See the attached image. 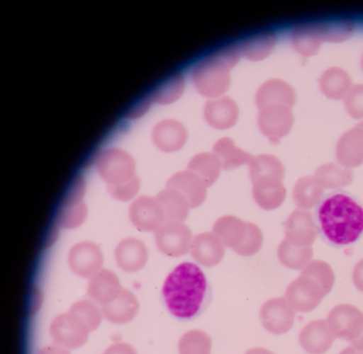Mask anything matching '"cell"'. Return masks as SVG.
<instances>
[{"label":"cell","mask_w":363,"mask_h":354,"mask_svg":"<svg viewBox=\"0 0 363 354\" xmlns=\"http://www.w3.org/2000/svg\"><path fill=\"white\" fill-rule=\"evenodd\" d=\"M295 314V310L285 297L267 300L262 305L259 312L263 327L276 335L285 333L292 328Z\"/></svg>","instance_id":"cell-12"},{"label":"cell","mask_w":363,"mask_h":354,"mask_svg":"<svg viewBox=\"0 0 363 354\" xmlns=\"http://www.w3.org/2000/svg\"><path fill=\"white\" fill-rule=\"evenodd\" d=\"M277 255L284 266L294 270H303L311 261L313 251L311 246H294L284 238L278 247Z\"/></svg>","instance_id":"cell-34"},{"label":"cell","mask_w":363,"mask_h":354,"mask_svg":"<svg viewBox=\"0 0 363 354\" xmlns=\"http://www.w3.org/2000/svg\"><path fill=\"white\" fill-rule=\"evenodd\" d=\"M87 215V208L82 198L66 197L58 214V223L65 229L80 226Z\"/></svg>","instance_id":"cell-35"},{"label":"cell","mask_w":363,"mask_h":354,"mask_svg":"<svg viewBox=\"0 0 363 354\" xmlns=\"http://www.w3.org/2000/svg\"><path fill=\"white\" fill-rule=\"evenodd\" d=\"M335 338L324 319L308 322L298 335L301 346L308 354H324L331 348Z\"/></svg>","instance_id":"cell-18"},{"label":"cell","mask_w":363,"mask_h":354,"mask_svg":"<svg viewBox=\"0 0 363 354\" xmlns=\"http://www.w3.org/2000/svg\"><path fill=\"white\" fill-rule=\"evenodd\" d=\"M285 168L272 154L253 156L249 163L252 196L256 203L266 210L279 207L284 201L286 190L283 185Z\"/></svg>","instance_id":"cell-5"},{"label":"cell","mask_w":363,"mask_h":354,"mask_svg":"<svg viewBox=\"0 0 363 354\" xmlns=\"http://www.w3.org/2000/svg\"><path fill=\"white\" fill-rule=\"evenodd\" d=\"M255 101L259 110L272 105L292 108L296 101V92L286 81L280 79H270L258 88Z\"/></svg>","instance_id":"cell-21"},{"label":"cell","mask_w":363,"mask_h":354,"mask_svg":"<svg viewBox=\"0 0 363 354\" xmlns=\"http://www.w3.org/2000/svg\"><path fill=\"white\" fill-rule=\"evenodd\" d=\"M313 176L324 189H338L346 187L354 180V173L351 168L334 162L320 166Z\"/></svg>","instance_id":"cell-28"},{"label":"cell","mask_w":363,"mask_h":354,"mask_svg":"<svg viewBox=\"0 0 363 354\" xmlns=\"http://www.w3.org/2000/svg\"><path fill=\"white\" fill-rule=\"evenodd\" d=\"M212 341L210 336L200 329L184 333L179 341V354H211Z\"/></svg>","instance_id":"cell-37"},{"label":"cell","mask_w":363,"mask_h":354,"mask_svg":"<svg viewBox=\"0 0 363 354\" xmlns=\"http://www.w3.org/2000/svg\"><path fill=\"white\" fill-rule=\"evenodd\" d=\"M335 279L329 263L322 260H313L299 276L289 283L284 297L294 310L309 312L331 291Z\"/></svg>","instance_id":"cell-3"},{"label":"cell","mask_w":363,"mask_h":354,"mask_svg":"<svg viewBox=\"0 0 363 354\" xmlns=\"http://www.w3.org/2000/svg\"><path fill=\"white\" fill-rule=\"evenodd\" d=\"M114 257L117 265L124 271L132 273L142 269L148 258L147 249L141 240L128 237L116 245Z\"/></svg>","instance_id":"cell-23"},{"label":"cell","mask_w":363,"mask_h":354,"mask_svg":"<svg viewBox=\"0 0 363 354\" xmlns=\"http://www.w3.org/2000/svg\"><path fill=\"white\" fill-rule=\"evenodd\" d=\"M67 261L69 268L76 275L91 278L101 270L103 255L96 244L83 241L69 249Z\"/></svg>","instance_id":"cell-15"},{"label":"cell","mask_w":363,"mask_h":354,"mask_svg":"<svg viewBox=\"0 0 363 354\" xmlns=\"http://www.w3.org/2000/svg\"><path fill=\"white\" fill-rule=\"evenodd\" d=\"M37 354H70V353L59 345H48L41 348Z\"/></svg>","instance_id":"cell-43"},{"label":"cell","mask_w":363,"mask_h":354,"mask_svg":"<svg viewBox=\"0 0 363 354\" xmlns=\"http://www.w3.org/2000/svg\"><path fill=\"white\" fill-rule=\"evenodd\" d=\"M352 281L354 286L363 292V258L354 266L352 271Z\"/></svg>","instance_id":"cell-42"},{"label":"cell","mask_w":363,"mask_h":354,"mask_svg":"<svg viewBox=\"0 0 363 354\" xmlns=\"http://www.w3.org/2000/svg\"><path fill=\"white\" fill-rule=\"evenodd\" d=\"M101 309L103 316L108 321L123 324L135 318L139 309V303L130 291L122 288L117 297L111 302L101 305Z\"/></svg>","instance_id":"cell-24"},{"label":"cell","mask_w":363,"mask_h":354,"mask_svg":"<svg viewBox=\"0 0 363 354\" xmlns=\"http://www.w3.org/2000/svg\"><path fill=\"white\" fill-rule=\"evenodd\" d=\"M102 354H138L135 349L127 343H116L108 347Z\"/></svg>","instance_id":"cell-41"},{"label":"cell","mask_w":363,"mask_h":354,"mask_svg":"<svg viewBox=\"0 0 363 354\" xmlns=\"http://www.w3.org/2000/svg\"><path fill=\"white\" fill-rule=\"evenodd\" d=\"M140 187V178L136 176L129 181L117 185L106 186L109 195L120 201H128L138 193Z\"/></svg>","instance_id":"cell-40"},{"label":"cell","mask_w":363,"mask_h":354,"mask_svg":"<svg viewBox=\"0 0 363 354\" xmlns=\"http://www.w3.org/2000/svg\"><path fill=\"white\" fill-rule=\"evenodd\" d=\"M131 223L142 232H155L165 222L162 208L156 197L141 195L129 207Z\"/></svg>","instance_id":"cell-14"},{"label":"cell","mask_w":363,"mask_h":354,"mask_svg":"<svg viewBox=\"0 0 363 354\" xmlns=\"http://www.w3.org/2000/svg\"><path fill=\"white\" fill-rule=\"evenodd\" d=\"M318 81L322 93L332 100L345 98L352 87L350 76L345 70L338 67L327 69Z\"/></svg>","instance_id":"cell-27"},{"label":"cell","mask_w":363,"mask_h":354,"mask_svg":"<svg viewBox=\"0 0 363 354\" xmlns=\"http://www.w3.org/2000/svg\"><path fill=\"white\" fill-rule=\"evenodd\" d=\"M96 168L107 186L125 183L137 176L133 156L118 147L104 149L97 156Z\"/></svg>","instance_id":"cell-8"},{"label":"cell","mask_w":363,"mask_h":354,"mask_svg":"<svg viewBox=\"0 0 363 354\" xmlns=\"http://www.w3.org/2000/svg\"><path fill=\"white\" fill-rule=\"evenodd\" d=\"M360 64H361L362 69L363 70V54L361 57Z\"/></svg>","instance_id":"cell-46"},{"label":"cell","mask_w":363,"mask_h":354,"mask_svg":"<svg viewBox=\"0 0 363 354\" xmlns=\"http://www.w3.org/2000/svg\"><path fill=\"white\" fill-rule=\"evenodd\" d=\"M339 354H363V352L357 350L353 346H347L343 348Z\"/></svg>","instance_id":"cell-45"},{"label":"cell","mask_w":363,"mask_h":354,"mask_svg":"<svg viewBox=\"0 0 363 354\" xmlns=\"http://www.w3.org/2000/svg\"><path fill=\"white\" fill-rule=\"evenodd\" d=\"M240 57L239 46L230 45L199 61L191 75L196 91L210 99L223 96L230 86V70L237 64Z\"/></svg>","instance_id":"cell-4"},{"label":"cell","mask_w":363,"mask_h":354,"mask_svg":"<svg viewBox=\"0 0 363 354\" xmlns=\"http://www.w3.org/2000/svg\"><path fill=\"white\" fill-rule=\"evenodd\" d=\"M188 138L185 126L175 119H164L158 122L152 131L154 144L162 152H174L180 150Z\"/></svg>","instance_id":"cell-17"},{"label":"cell","mask_w":363,"mask_h":354,"mask_svg":"<svg viewBox=\"0 0 363 354\" xmlns=\"http://www.w3.org/2000/svg\"><path fill=\"white\" fill-rule=\"evenodd\" d=\"M209 292L208 282L202 270L188 261L181 263L169 273L162 289L167 310L181 320L196 317L204 307Z\"/></svg>","instance_id":"cell-2"},{"label":"cell","mask_w":363,"mask_h":354,"mask_svg":"<svg viewBox=\"0 0 363 354\" xmlns=\"http://www.w3.org/2000/svg\"><path fill=\"white\" fill-rule=\"evenodd\" d=\"M314 219L321 238L334 247L350 245L363 234V204L342 190L322 198L315 208Z\"/></svg>","instance_id":"cell-1"},{"label":"cell","mask_w":363,"mask_h":354,"mask_svg":"<svg viewBox=\"0 0 363 354\" xmlns=\"http://www.w3.org/2000/svg\"><path fill=\"white\" fill-rule=\"evenodd\" d=\"M213 232L225 246L234 250L242 244L246 237L247 222L234 215H224L215 222Z\"/></svg>","instance_id":"cell-26"},{"label":"cell","mask_w":363,"mask_h":354,"mask_svg":"<svg viewBox=\"0 0 363 354\" xmlns=\"http://www.w3.org/2000/svg\"><path fill=\"white\" fill-rule=\"evenodd\" d=\"M277 36L274 32H264L243 40L239 46L241 56L258 62L267 58L274 50Z\"/></svg>","instance_id":"cell-31"},{"label":"cell","mask_w":363,"mask_h":354,"mask_svg":"<svg viewBox=\"0 0 363 354\" xmlns=\"http://www.w3.org/2000/svg\"><path fill=\"white\" fill-rule=\"evenodd\" d=\"M213 153L218 159L222 169L225 171L249 164L253 158L250 153L238 147L234 141L228 137L216 141L213 147Z\"/></svg>","instance_id":"cell-29"},{"label":"cell","mask_w":363,"mask_h":354,"mask_svg":"<svg viewBox=\"0 0 363 354\" xmlns=\"http://www.w3.org/2000/svg\"><path fill=\"white\" fill-rule=\"evenodd\" d=\"M344 104L347 113L354 119H363V84L351 87L345 97Z\"/></svg>","instance_id":"cell-39"},{"label":"cell","mask_w":363,"mask_h":354,"mask_svg":"<svg viewBox=\"0 0 363 354\" xmlns=\"http://www.w3.org/2000/svg\"><path fill=\"white\" fill-rule=\"evenodd\" d=\"M285 238L298 247L311 246L318 234V227L311 212L294 210L284 222Z\"/></svg>","instance_id":"cell-13"},{"label":"cell","mask_w":363,"mask_h":354,"mask_svg":"<svg viewBox=\"0 0 363 354\" xmlns=\"http://www.w3.org/2000/svg\"><path fill=\"white\" fill-rule=\"evenodd\" d=\"M257 121L262 135L272 144H278L293 126L291 108L281 105L266 106L259 109Z\"/></svg>","instance_id":"cell-11"},{"label":"cell","mask_w":363,"mask_h":354,"mask_svg":"<svg viewBox=\"0 0 363 354\" xmlns=\"http://www.w3.org/2000/svg\"><path fill=\"white\" fill-rule=\"evenodd\" d=\"M323 188L313 176H305L298 179L293 189V199L295 205L302 210H308L322 199Z\"/></svg>","instance_id":"cell-32"},{"label":"cell","mask_w":363,"mask_h":354,"mask_svg":"<svg viewBox=\"0 0 363 354\" xmlns=\"http://www.w3.org/2000/svg\"><path fill=\"white\" fill-rule=\"evenodd\" d=\"M157 248L164 255L179 257L191 249V229L182 222H165L155 232Z\"/></svg>","instance_id":"cell-10"},{"label":"cell","mask_w":363,"mask_h":354,"mask_svg":"<svg viewBox=\"0 0 363 354\" xmlns=\"http://www.w3.org/2000/svg\"><path fill=\"white\" fill-rule=\"evenodd\" d=\"M91 331L88 323L72 309L55 316L50 326L53 341L57 345L70 349L82 346Z\"/></svg>","instance_id":"cell-9"},{"label":"cell","mask_w":363,"mask_h":354,"mask_svg":"<svg viewBox=\"0 0 363 354\" xmlns=\"http://www.w3.org/2000/svg\"><path fill=\"white\" fill-rule=\"evenodd\" d=\"M326 321L335 337L363 352V312L359 309L350 304H337L330 311Z\"/></svg>","instance_id":"cell-7"},{"label":"cell","mask_w":363,"mask_h":354,"mask_svg":"<svg viewBox=\"0 0 363 354\" xmlns=\"http://www.w3.org/2000/svg\"><path fill=\"white\" fill-rule=\"evenodd\" d=\"M166 188L180 192L191 208L200 206L206 198L207 186L197 174L188 169L173 174L167 181Z\"/></svg>","instance_id":"cell-22"},{"label":"cell","mask_w":363,"mask_h":354,"mask_svg":"<svg viewBox=\"0 0 363 354\" xmlns=\"http://www.w3.org/2000/svg\"><path fill=\"white\" fill-rule=\"evenodd\" d=\"M335 156L347 168L363 164V121L344 132L337 142Z\"/></svg>","instance_id":"cell-16"},{"label":"cell","mask_w":363,"mask_h":354,"mask_svg":"<svg viewBox=\"0 0 363 354\" xmlns=\"http://www.w3.org/2000/svg\"><path fill=\"white\" fill-rule=\"evenodd\" d=\"M352 20L343 18L330 21L306 23L295 26L290 40L294 50L303 57L316 55L323 42H341L353 33Z\"/></svg>","instance_id":"cell-6"},{"label":"cell","mask_w":363,"mask_h":354,"mask_svg":"<svg viewBox=\"0 0 363 354\" xmlns=\"http://www.w3.org/2000/svg\"><path fill=\"white\" fill-rule=\"evenodd\" d=\"M245 354H275L264 348H254L248 350Z\"/></svg>","instance_id":"cell-44"},{"label":"cell","mask_w":363,"mask_h":354,"mask_svg":"<svg viewBox=\"0 0 363 354\" xmlns=\"http://www.w3.org/2000/svg\"><path fill=\"white\" fill-rule=\"evenodd\" d=\"M238 116V106L235 101L228 96L210 99L203 107L206 122L217 130L232 127L236 123Z\"/></svg>","instance_id":"cell-19"},{"label":"cell","mask_w":363,"mask_h":354,"mask_svg":"<svg viewBox=\"0 0 363 354\" xmlns=\"http://www.w3.org/2000/svg\"><path fill=\"white\" fill-rule=\"evenodd\" d=\"M121 290L116 273L107 269H101L90 278L87 293L93 300L104 305L115 299Z\"/></svg>","instance_id":"cell-25"},{"label":"cell","mask_w":363,"mask_h":354,"mask_svg":"<svg viewBox=\"0 0 363 354\" xmlns=\"http://www.w3.org/2000/svg\"><path fill=\"white\" fill-rule=\"evenodd\" d=\"M185 87V79L182 73H176L157 88L150 95L153 103L160 105L171 104L181 98Z\"/></svg>","instance_id":"cell-36"},{"label":"cell","mask_w":363,"mask_h":354,"mask_svg":"<svg viewBox=\"0 0 363 354\" xmlns=\"http://www.w3.org/2000/svg\"><path fill=\"white\" fill-rule=\"evenodd\" d=\"M165 217V222H183L189 215L190 205L187 199L179 191L166 188L157 196Z\"/></svg>","instance_id":"cell-30"},{"label":"cell","mask_w":363,"mask_h":354,"mask_svg":"<svg viewBox=\"0 0 363 354\" xmlns=\"http://www.w3.org/2000/svg\"><path fill=\"white\" fill-rule=\"evenodd\" d=\"M190 252L197 263L206 267H212L223 259L225 246L213 232H202L193 237Z\"/></svg>","instance_id":"cell-20"},{"label":"cell","mask_w":363,"mask_h":354,"mask_svg":"<svg viewBox=\"0 0 363 354\" xmlns=\"http://www.w3.org/2000/svg\"><path fill=\"white\" fill-rule=\"evenodd\" d=\"M222 166L212 152L195 154L189 161L187 169L197 174L207 187L211 186L218 178Z\"/></svg>","instance_id":"cell-33"},{"label":"cell","mask_w":363,"mask_h":354,"mask_svg":"<svg viewBox=\"0 0 363 354\" xmlns=\"http://www.w3.org/2000/svg\"><path fill=\"white\" fill-rule=\"evenodd\" d=\"M263 235L259 227L254 223L247 222V234L242 244L233 251L243 256H250L260 249Z\"/></svg>","instance_id":"cell-38"}]
</instances>
